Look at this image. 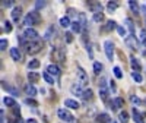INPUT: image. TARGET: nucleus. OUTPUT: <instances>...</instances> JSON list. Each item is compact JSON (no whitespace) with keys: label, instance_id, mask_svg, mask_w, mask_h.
Wrapping results in <instances>:
<instances>
[{"label":"nucleus","instance_id":"47","mask_svg":"<svg viewBox=\"0 0 146 123\" xmlns=\"http://www.w3.org/2000/svg\"><path fill=\"white\" fill-rule=\"evenodd\" d=\"M64 40H66V43H72L73 41V32H66L64 34Z\"/></svg>","mask_w":146,"mask_h":123},{"label":"nucleus","instance_id":"46","mask_svg":"<svg viewBox=\"0 0 146 123\" xmlns=\"http://www.w3.org/2000/svg\"><path fill=\"white\" fill-rule=\"evenodd\" d=\"M117 32L120 34V37H126V28H124V27L118 25V27H117Z\"/></svg>","mask_w":146,"mask_h":123},{"label":"nucleus","instance_id":"10","mask_svg":"<svg viewBox=\"0 0 146 123\" xmlns=\"http://www.w3.org/2000/svg\"><path fill=\"white\" fill-rule=\"evenodd\" d=\"M2 88H3L5 91H7L12 97H18V95H19V91H18L16 88H13L12 85H9L6 81H2Z\"/></svg>","mask_w":146,"mask_h":123},{"label":"nucleus","instance_id":"18","mask_svg":"<svg viewBox=\"0 0 146 123\" xmlns=\"http://www.w3.org/2000/svg\"><path fill=\"white\" fill-rule=\"evenodd\" d=\"M82 100H83L85 103H88V101H92V100H94V91H92L91 88L85 90V92H83V95H82Z\"/></svg>","mask_w":146,"mask_h":123},{"label":"nucleus","instance_id":"53","mask_svg":"<svg viewBox=\"0 0 146 123\" xmlns=\"http://www.w3.org/2000/svg\"><path fill=\"white\" fill-rule=\"evenodd\" d=\"M140 10H142L143 15H146V5H142V6H140Z\"/></svg>","mask_w":146,"mask_h":123},{"label":"nucleus","instance_id":"15","mask_svg":"<svg viewBox=\"0 0 146 123\" xmlns=\"http://www.w3.org/2000/svg\"><path fill=\"white\" fill-rule=\"evenodd\" d=\"M89 9L94 12V13H98V12H102V5L100 2H89L88 3Z\"/></svg>","mask_w":146,"mask_h":123},{"label":"nucleus","instance_id":"22","mask_svg":"<svg viewBox=\"0 0 146 123\" xmlns=\"http://www.w3.org/2000/svg\"><path fill=\"white\" fill-rule=\"evenodd\" d=\"M3 104H5L6 107H12V108H13V107L16 106V101H15L13 97H5V98H3Z\"/></svg>","mask_w":146,"mask_h":123},{"label":"nucleus","instance_id":"32","mask_svg":"<svg viewBox=\"0 0 146 123\" xmlns=\"http://www.w3.org/2000/svg\"><path fill=\"white\" fill-rule=\"evenodd\" d=\"M53 34H54V27H50V28L47 29V32L44 34V40H51Z\"/></svg>","mask_w":146,"mask_h":123},{"label":"nucleus","instance_id":"12","mask_svg":"<svg viewBox=\"0 0 146 123\" xmlns=\"http://www.w3.org/2000/svg\"><path fill=\"white\" fill-rule=\"evenodd\" d=\"M10 16H12V19H13L15 22H18L21 19V16H22V7L21 6H15L13 10H12V13H10Z\"/></svg>","mask_w":146,"mask_h":123},{"label":"nucleus","instance_id":"45","mask_svg":"<svg viewBox=\"0 0 146 123\" xmlns=\"http://www.w3.org/2000/svg\"><path fill=\"white\" fill-rule=\"evenodd\" d=\"M67 13H69V15H67L69 18H70V16H79V13H78V12L73 9V7H69V9H67Z\"/></svg>","mask_w":146,"mask_h":123},{"label":"nucleus","instance_id":"37","mask_svg":"<svg viewBox=\"0 0 146 123\" xmlns=\"http://www.w3.org/2000/svg\"><path fill=\"white\" fill-rule=\"evenodd\" d=\"M131 78H133V79H135L136 82H139V84H140V82L143 81V76L140 75V73H139V72H133V73H131Z\"/></svg>","mask_w":146,"mask_h":123},{"label":"nucleus","instance_id":"21","mask_svg":"<svg viewBox=\"0 0 146 123\" xmlns=\"http://www.w3.org/2000/svg\"><path fill=\"white\" fill-rule=\"evenodd\" d=\"M10 57L13 59V60H16V61H19V60L22 59V56H21V51H19V48H18V47L10 48Z\"/></svg>","mask_w":146,"mask_h":123},{"label":"nucleus","instance_id":"40","mask_svg":"<svg viewBox=\"0 0 146 123\" xmlns=\"http://www.w3.org/2000/svg\"><path fill=\"white\" fill-rule=\"evenodd\" d=\"M130 101H131L133 104H136V106H140V104H142V100H140L137 95H130Z\"/></svg>","mask_w":146,"mask_h":123},{"label":"nucleus","instance_id":"54","mask_svg":"<svg viewBox=\"0 0 146 123\" xmlns=\"http://www.w3.org/2000/svg\"><path fill=\"white\" fill-rule=\"evenodd\" d=\"M110 85H111V90H113V91H115V82H114V81H111V82H110Z\"/></svg>","mask_w":146,"mask_h":123},{"label":"nucleus","instance_id":"13","mask_svg":"<svg viewBox=\"0 0 146 123\" xmlns=\"http://www.w3.org/2000/svg\"><path fill=\"white\" fill-rule=\"evenodd\" d=\"M145 117H146V114H140L139 110L133 107V120L136 123H145Z\"/></svg>","mask_w":146,"mask_h":123},{"label":"nucleus","instance_id":"39","mask_svg":"<svg viewBox=\"0 0 146 123\" xmlns=\"http://www.w3.org/2000/svg\"><path fill=\"white\" fill-rule=\"evenodd\" d=\"M94 21H95V22H102V21H104V13H102V12L94 13Z\"/></svg>","mask_w":146,"mask_h":123},{"label":"nucleus","instance_id":"55","mask_svg":"<svg viewBox=\"0 0 146 123\" xmlns=\"http://www.w3.org/2000/svg\"><path fill=\"white\" fill-rule=\"evenodd\" d=\"M27 123H38V122H36L35 119H28V120H27Z\"/></svg>","mask_w":146,"mask_h":123},{"label":"nucleus","instance_id":"14","mask_svg":"<svg viewBox=\"0 0 146 123\" xmlns=\"http://www.w3.org/2000/svg\"><path fill=\"white\" fill-rule=\"evenodd\" d=\"M47 72L50 73L51 76H58V75H60V68H58L57 65L51 63V65H48V68H47Z\"/></svg>","mask_w":146,"mask_h":123},{"label":"nucleus","instance_id":"24","mask_svg":"<svg viewBox=\"0 0 146 123\" xmlns=\"http://www.w3.org/2000/svg\"><path fill=\"white\" fill-rule=\"evenodd\" d=\"M113 104H114V108H121V107H124V100L121 97H115L114 100H113Z\"/></svg>","mask_w":146,"mask_h":123},{"label":"nucleus","instance_id":"50","mask_svg":"<svg viewBox=\"0 0 146 123\" xmlns=\"http://www.w3.org/2000/svg\"><path fill=\"white\" fill-rule=\"evenodd\" d=\"M13 114L19 117V114H21V107H19V106H15V107H13Z\"/></svg>","mask_w":146,"mask_h":123},{"label":"nucleus","instance_id":"42","mask_svg":"<svg viewBox=\"0 0 146 123\" xmlns=\"http://www.w3.org/2000/svg\"><path fill=\"white\" fill-rule=\"evenodd\" d=\"M7 40L6 38H2V40H0V50H2V51H5L6 50V48H7Z\"/></svg>","mask_w":146,"mask_h":123},{"label":"nucleus","instance_id":"48","mask_svg":"<svg viewBox=\"0 0 146 123\" xmlns=\"http://www.w3.org/2000/svg\"><path fill=\"white\" fill-rule=\"evenodd\" d=\"M98 87H100V88H107V79H105L104 76L100 79V82H98Z\"/></svg>","mask_w":146,"mask_h":123},{"label":"nucleus","instance_id":"25","mask_svg":"<svg viewBox=\"0 0 146 123\" xmlns=\"http://www.w3.org/2000/svg\"><path fill=\"white\" fill-rule=\"evenodd\" d=\"M129 6H130L131 12H133L135 15L139 13V5H137V2H135V0H129Z\"/></svg>","mask_w":146,"mask_h":123},{"label":"nucleus","instance_id":"26","mask_svg":"<svg viewBox=\"0 0 146 123\" xmlns=\"http://www.w3.org/2000/svg\"><path fill=\"white\" fill-rule=\"evenodd\" d=\"M60 25H62L63 28L72 27V22H70V18H69V16H63L62 19H60Z\"/></svg>","mask_w":146,"mask_h":123},{"label":"nucleus","instance_id":"8","mask_svg":"<svg viewBox=\"0 0 146 123\" xmlns=\"http://www.w3.org/2000/svg\"><path fill=\"white\" fill-rule=\"evenodd\" d=\"M23 37H25L27 40H29V41H35V40H38L40 35L34 28H27L25 31H23Z\"/></svg>","mask_w":146,"mask_h":123},{"label":"nucleus","instance_id":"20","mask_svg":"<svg viewBox=\"0 0 146 123\" xmlns=\"http://www.w3.org/2000/svg\"><path fill=\"white\" fill-rule=\"evenodd\" d=\"M28 81H29V84H36L40 81V73L38 72H28Z\"/></svg>","mask_w":146,"mask_h":123},{"label":"nucleus","instance_id":"19","mask_svg":"<svg viewBox=\"0 0 146 123\" xmlns=\"http://www.w3.org/2000/svg\"><path fill=\"white\" fill-rule=\"evenodd\" d=\"M96 120H98V123H111V117H110L107 113H100L98 116H96Z\"/></svg>","mask_w":146,"mask_h":123},{"label":"nucleus","instance_id":"28","mask_svg":"<svg viewBox=\"0 0 146 123\" xmlns=\"http://www.w3.org/2000/svg\"><path fill=\"white\" fill-rule=\"evenodd\" d=\"M27 94L29 95V98H32V97L36 95V90H35V87H34L32 84H29L28 87H27Z\"/></svg>","mask_w":146,"mask_h":123},{"label":"nucleus","instance_id":"41","mask_svg":"<svg viewBox=\"0 0 146 123\" xmlns=\"http://www.w3.org/2000/svg\"><path fill=\"white\" fill-rule=\"evenodd\" d=\"M79 23H80V25H82V28L83 27H86V18H85V13H79Z\"/></svg>","mask_w":146,"mask_h":123},{"label":"nucleus","instance_id":"33","mask_svg":"<svg viewBox=\"0 0 146 123\" xmlns=\"http://www.w3.org/2000/svg\"><path fill=\"white\" fill-rule=\"evenodd\" d=\"M36 68H40V60L34 59V60H31L28 63V69H36Z\"/></svg>","mask_w":146,"mask_h":123},{"label":"nucleus","instance_id":"6","mask_svg":"<svg viewBox=\"0 0 146 123\" xmlns=\"http://www.w3.org/2000/svg\"><path fill=\"white\" fill-rule=\"evenodd\" d=\"M114 43L111 41V40H107L105 43H104V51H105V56H107V59L108 60H113V57H114Z\"/></svg>","mask_w":146,"mask_h":123},{"label":"nucleus","instance_id":"51","mask_svg":"<svg viewBox=\"0 0 146 123\" xmlns=\"http://www.w3.org/2000/svg\"><path fill=\"white\" fill-rule=\"evenodd\" d=\"M86 48H88L89 57H91V59H94V53H92V45H91V44H88V45H86Z\"/></svg>","mask_w":146,"mask_h":123},{"label":"nucleus","instance_id":"30","mask_svg":"<svg viewBox=\"0 0 146 123\" xmlns=\"http://www.w3.org/2000/svg\"><path fill=\"white\" fill-rule=\"evenodd\" d=\"M72 31H73V32H80V31H82V25H80L78 21L72 22Z\"/></svg>","mask_w":146,"mask_h":123},{"label":"nucleus","instance_id":"43","mask_svg":"<svg viewBox=\"0 0 146 123\" xmlns=\"http://www.w3.org/2000/svg\"><path fill=\"white\" fill-rule=\"evenodd\" d=\"M25 103H27L28 106H32V107H38V103H36V101L34 100V98H27Z\"/></svg>","mask_w":146,"mask_h":123},{"label":"nucleus","instance_id":"17","mask_svg":"<svg viewBox=\"0 0 146 123\" xmlns=\"http://www.w3.org/2000/svg\"><path fill=\"white\" fill-rule=\"evenodd\" d=\"M64 106L69 107V108H72V110H78V108L80 107L79 103H78L76 100H72V98H67V100H64Z\"/></svg>","mask_w":146,"mask_h":123},{"label":"nucleus","instance_id":"11","mask_svg":"<svg viewBox=\"0 0 146 123\" xmlns=\"http://www.w3.org/2000/svg\"><path fill=\"white\" fill-rule=\"evenodd\" d=\"M130 66H131L133 72H139V73H140V70H142V65L139 63V60H137L135 56H131V57H130Z\"/></svg>","mask_w":146,"mask_h":123},{"label":"nucleus","instance_id":"31","mask_svg":"<svg viewBox=\"0 0 146 123\" xmlns=\"http://www.w3.org/2000/svg\"><path fill=\"white\" fill-rule=\"evenodd\" d=\"M100 97H101L102 101L108 100V91H107V88H100Z\"/></svg>","mask_w":146,"mask_h":123},{"label":"nucleus","instance_id":"29","mask_svg":"<svg viewBox=\"0 0 146 123\" xmlns=\"http://www.w3.org/2000/svg\"><path fill=\"white\" fill-rule=\"evenodd\" d=\"M42 78H44V79H45V82H48V84H51V85L54 84V76H51L47 70L42 73Z\"/></svg>","mask_w":146,"mask_h":123},{"label":"nucleus","instance_id":"35","mask_svg":"<svg viewBox=\"0 0 146 123\" xmlns=\"http://www.w3.org/2000/svg\"><path fill=\"white\" fill-rule=\"evenodd\" d=\"M113 72H114V76H115L117 79H121V78H123V72H121V69H120L118 66H115V68L113 69Z\"/></svg>","mask_w":146,"mask_h":123},{"label":"nucleus","instance_id":"23","mask_svg":"<svg viewBox=\"0 0 146 123\" xmlns=\"http://www.w3.org/2000/svg\"><path fill=\"white\" fill-rule=\"evenodd\" d=\"M124 23H126V28L130 31V34H133V35H135V22H133L130 18H126V21H124Z\"/></svg>","mask_w":146,"mask_h":123},{"label":"nucleus","instance_id":"7","mask_svg":"<svg viewBox=\"0 0 146 123\" xmlns=\"http://www.w3.org/2000/svg\"><path fill=\"white\" fill-rule=\"evenodd\" d=\"M126 45L130 48V50H133V51H136L137 48H139V43H137V40H136V37L133 35V34H130V35H127L126 37Z\"/></svg>","mask_w":146,"mask_h":123},{"label":"nucleus","instance_id":"36","mask_svg":"<svg viewBox=\"0 0 146 123\" xmlns=\"http://www.w3.org/2000/svg\"><path fill=\"white\" fill-rule=\"evenodd\" d=\"M117 7H118V3H117V2H108V5H107V9H108L110 12H114Z\"/></svg>","mask_w":146,"mask_h":123},{"label":"nucleus","instance_id":"16","mask_svg":"<svg viewBox=\"0 0 146 123\" xmlns=\"http://www.w3.org/2000/svg\"><path fill=\"white\" fill-rule=\"evenodd\" d=\"M117 22L115 21H108L107 23H105V27L102 28V31H105V32H111V31H114V29H117Z\"/></svg>","mask_w":146,"mask_h":123},{"label":"nucleus","instance_id":"5","mask_svg":"<svg viewBox=\"0 0 146 123\" xmlns=\"http://www.w3.org/2000/svg\"><path fill=\"white\" fill-rule=\"evenodd\" d=\"M78 82L82 85V87H86V85L89 84V78H88V73L85 72V69L83 68H80V66H78Z\"/></svg>","mask_w":146,"mask_h":123},{"label":"nucleus","instance_id":"2","mask_svg":"<svg viewBox=\"0 0 146 123\" xmlns=\"http://www.w3.org/2000/svg\"><path fill=\"white\" fill-rule=\"evenodd\" d=\"M51 60H53V63H64V60H66V53L63 48H60V47H56L51 50Z\"/></svg>","mask_w":146,"mask_h":123},{"label":"nucleus","instance_id":"3","mask_svg":"<svg viewBox=\"0 0 146 123\" xmlns=\"http://www.w3.org/2000/svg\"><path fill=\"white\" fill-rule=\"evenodd\" d=\"M40 21H41L40 13L36 10H34V12H29V13L25 16V19H23V25H27L28 28H31V25H35V23H38Z\"/></svg>","mask_w":146,"mask_h":123},{"label":"nucleus","instance_id":"57","mask_svg":"<svg viewBox=\"0 0 146 123\" xmlns=\"http://www.w3.org/2000/svg\"><path fill=\"white\" fill-rule=\"evenodd\" d=\"M145 25H146V22H145ZM145 29H146V28H145Z\"/></svg>","mask_w":146,"mask_h":123},{"label":"nucleus","instance_id":"49","mask_svg":"<svg viewBox=\"0 0 146 123\" xmlns=\"http://www.w3.org/2000/svg\"><path fill=\"white\" fill-rule=\"evenodd\" d=\"M44 6H45V2H40L38 0V2L35 3V9H42Z\"/></svg>","mask_w":146,"mask_h":123},{"label":"nucleus","instance_id":"27","mask_svg":"<svg viewBox=\"0 0 146 123\" xmlns=\"http://www.w3.org/2000/svg\"><path fill=\"white\" fill-rule=\"evenodd\" d=\"M118 120L121 122V123H127L129 122V113L127 112H120V114H118Z\"/></svg>","mask_w":146,"mask_h":123},{"label":"nucleus","instance_id":"4","mask_svg":"<svg viewBox=\"0 0 146 123\" xmlns=\"http://www.w3.org/2000/svg\"><path fill=\"white\" fill-rule=\"evenodd\" d=\"M57 116H58V119H62L64 123H75L76 122L75 116H73L67 108H58L57 110Z\"/></svg>","mask_w":146,"mask_h":123},{"label":"nucleus","instance_id":"38","mask_svg":"<svg viewBox=\"0 0 146 123\" xmlns=\"http://www.w3.org/2000/svg\"><path fill=\"white\" fill-rule=\"evenodd\" d=\"M3 31H5L6 34H9V32L12 31V23H10L9 21H5V22H3Z\"/></svg>","mask_w":146,"mask_h":123},{"label":"nucleus","instance_id":"52","mask_svg":"<svg viewBox=\"0 0 146 123\" xmlns=\"http://www.w3.org/2000/svg\"><path fill=\"white\" fill-rule=\"evenodd\" d=\"M13 5V2H12V0H5L3 2V6H6V7H9V6H12Z\"/></svg>","mask_w":146,"mask_h":123},{"label":"nucleus","instance_id":"34","mask_svg":"<svg viewBox=\"0 0 146 123\" xmlns=\"http://www.w3.org/2000/svg\"><path fill=\"white\" fill-rule=\"evenodd\" d=\"M94 72L96 73V75H100V72H102V63L95 61V63H94Z\"/></svg>","mask_w":146,"mask_h":123},{"label":"nucleus","instance_id":"9","mask_svg":"<svg viewBox=\"0 0 146 123\" xmlns=\"http://www.w3.org/2000/svg\"><path fill=\"white\" fill-rule=\"evenodd\" d=\"M70 92L73 94V95H76V97H80L82 98V95H83V90H82V85L79 84V82H75V84H73L72 85V87H70Z\"/></svg>","mask_w":146,"mask_h":123},{"label":"nucleus","instance_id":"56","mask_svg":"<svg viewBox=\"0 0 146 123\" xmlns=\"http://www.w3.org/2000/svg\"><path fill=\"white\" fill-rule=\"evenodd\" d=\"M111 123H117V122H114V120H113V122H111Z\"/></svg>","mask_w":146,"mask_h":123},{"label":"nucleus","instance_id":"44","mask_svg":"<svg viewBox=\"0 0 146 123\" xmlns=\"http://www.w3.org/2000/svg\"><path fill=\"white\" fill-rule=\"evenodd\" d=\"M139 40H140V43L146 44V29H142V31H140V37H139Z\"/></svg>","mask_w":146,"mask_h":123},{"label":"nucleus","instance_id":"1","mask_svg":"<svg viewBox=\"0 0 146 123\" xmlns=\"http://www.w3.org/2000/svg\"><path fill=\"white\" fill-rule=\"evenodd\" d=\"M23 45H25V50H27L28 54H36V53H40V51L42 50V47H44L42 41H40V40L29 41V43L23 44Z\"/></svg>","mask_w":146,"mask_h":123}]
</instances>
